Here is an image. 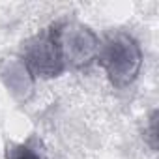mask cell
Listing matches in <instances>:
<instances>
[{"label":"cell","instance_id":"3957f363","mask_svg":"<svg viewBox=\"0 0 159 159\" xmlns=\"http://www.w3.org/2000/svg\"><path fill=\"white\" fill-rule=\"evenodd\" d=\"M21 64L26 67L30 77L39 79H56L66 69L62 52L58 49L52 26H47L28 38L21 49Z\"/></svg>","mask_w":159,"mask_h":159},{"label":"cell","instance_id":"277c9868","mask_svg":"<svg viewBox=\"0 0 159 159\" xmlns=\"http://www.w3.org/2000/svg\"><path fill=\"white\" fill-rule=\"evenodd\" d=\"M0 75L6 81L8 88L17 96H25V92H30L32 88V77L26 71V67L21 64V60H11L8 64H4V67L0 69Z\"/></svg>","mask_w":159,"mask_h":159},{"label":"cell","instance_id":"8992f818","mask_svg":"<svg viewBox=\"0 0 159 159\" xmlns=\"http://www.w3.org/2000/svg\"><path fill=\"white\" fill-rule=\"evenodd\" d=\"M144 140L150 144V148L157 150V111H152L148 118V125L144 127Z\"/></svg>","mask_w":159,"mask_h":159},{"label":"cell","instance_id":"7a4b0ae2","mask_svg":"<svg viewBox=\"0 0 159 159\" xmlns=\"http://www.w3.org/2000/svg\"><path fill=\"white\" fill-rule=\"evenodd\" d=\"M51 26L66 69H86L94 64V60H98L101 41L90 26L69 19H60Z\"/></svg>","mask_w":159,"mask_h":159},{"label":"cell","instance_id":"5b68a950","mask_svg":"<svg viewBox=\"0 0 159 159\" xmlns=\"http://www.w3.org/2000/svg\"><path fill=\"white\" fill-rule=\"evenodd\" d=\"M6 159H45L28 144H10L6 150Z\"/></svg>","mask_w":159,"mask_h":159},{"label":"cell","instance_id":"6da1fadb","mask_svg":"<svg viewBox=\"0 0 159 159\" xmlns=\"http://www.w3.org/2000/svg\"><path fill=\"white\" fill-rule=\"evenodd\" d=\"M98 62L114 88H127L137 81L142 67V49L127 32H111L99 43Z\"/></svg>","mask_w":159,"mask_h":159}]
</instances>
